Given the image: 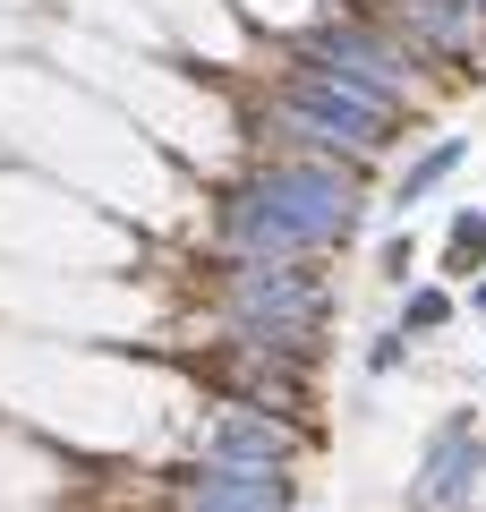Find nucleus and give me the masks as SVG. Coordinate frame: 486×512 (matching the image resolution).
Masks as SVG:
<instances>
[{"label":"nucleus","instance_id":"1","mask_svg":"<svg viewBox=\"0 0 486 512\" xmlns=\"http://www.w3.org/2000/svg\"><path fill=\"white\" fill-rule=\"evenodd\" d=\"M359 222V180L333 163H273L256 188H239L231 214H222V239H231L248 265H290V256L324 248Z\"/></svg>","mask_w":486,"mask_h":512},{"label":"nucleus","instance_id":"2","mask_svg":"<svg viewBox=\"0 0 486 512\" xmlns=\"http://www.w3.org/2000/svg\"><path fill=\"white\" fill-rule=\"evenodd\" d=\"M393 103H401V94H376V86H359V77L324 69V60H299L290 86H282V120L307 128V137H324V146H342V137H350V154H376L384 146Z\"/></svg>","mask_w":486,"mask_h":512},{"label":"nucleus","instance_id":"3","mask_svg":"<svg viewBox=\"0 0 486 512\" xmlns=\"http://www.w3.org/2000/svg\"><path fill=\"white\" fill-rule=\"evenodd\" d=\"M222 308H231V325L248 333V342L299 350L307 333L324 325V282L307 274V265H239L231 291H222Z\"/></svg>","mask_w":486,"mask_h":512},{"label":"nucleus","instance_id":"4","mask_svg":"<svg viewBox=\"0 0 486 512\" xmlns=\"http://www.w3.org/2000/svg\"><path fill=\"white\" fill-rule=\"evenodd\" d=\"M307 60H324V69H342V77H359V86H376V94H401V77H410V60H401L393 43H376L367 26H316Z\"/></svg>","mask_w":486,"mask_h":512},{"label":"nucleus","instance_id":"5","mask_svg":"<svg viewBox=\"0 0 486 512\" xmlns=\"http://www.w3.org/2000/svg\"><path fill=\"white\" fill-rule=\"evenodd\" d=\"M188 504H197V512H282V504H290V487H282V470L205 461V470L188 478Z\"/></svg>","mask_w":486,"mask_h":512},{"label":"nucleus","instance_id":"6","mask_svg":"<svg viewBox=\"0 0 486 512\" xmlns=\"http://www.w3.org/2000/svg\"><path fill=\"white\" fill-rule=\"evenodd\" d=\"M205 461H248V470H282V461H290V427L256 419V410H231V419L214 427V444H205Z\"/></svg>","mask_w":486,"mask_h":512},{"label":"nucleus","instance_id":"7","mask_svg":"<svg viewBox=\"0 0 486 512\" xmlns=\"http://www.w3.org/2000/svg\"><path fill=\"white\" fill-rule=\"evenodd\" d=\"M401 18H410L435 52H469V43H478V9H469V0H401Z\"/></svg>","mask_w":486,"mask_h":512},{"label":"nucleus","instance_id":"8","mask_svg":"<svg viewBox=\"0 0 486 512\" xmlns=\"http://www.w3.org/2000/svg\"><path fill=\"white\" fill-rule=\"evenodd\" d=\"M469 461H478V436H469V427H452V436L435 444V470H427V495H435V504H452V495H461Z\"/></svg>","mask_w":486,"mask_h":512},{"label":"nucleus","instance_id":"9","mask_svg":"<svg viewBox=\"0 0 486 512\" xmlns=\"http://www.w3.org/2000/svg\"><path fill=\"white\" fill-rule=\"evenodd\" d=\"M452 163H461V137H444V146H435V154H427V163H418V171H410V180H401V205H418V197H427V188H435V180H444V171H452Z\"/></svg>","mask_w":486,"mask_h":512},{"label":"nucleus","instance_id":"10","mask_svg":"<svg viewBox=\"0 0 486 512\" xmlns=\"http://www.w3.org/2000/svg\"><path fill=\"white\" fill-rule=\"evenodd\" d=\"M469 265H486V214L452 222V274H469Z\"/></svg>","mask_w":486,"mask_h":512},{"label":"nucleus","instance_id":"11","mask_svg":"<svg viewBox=\"0 0 486 512\" xmlns=\"http://www.w3.org/2000/svg\"><path fill=\"white\" fill-rule=\"evenodd\" d=\"M444 316H452V299H444V291H418V299H410V325H418V333L444 325Z\"/></svg>","mask_w":486,"mask_h":512},{"label":"nucleus","instance_id":"12","mask_svg":"<svg viewBox=\"0 0 486 512\" xmlns=\"http://www.w3.org/2000/svg\"><path fill=\"white\" fill-rule=\"evenodd\" d=\"M469 9H478V0H469Z\"/></svg>","mask_w":486,"mask_h":512}]
</instances>
